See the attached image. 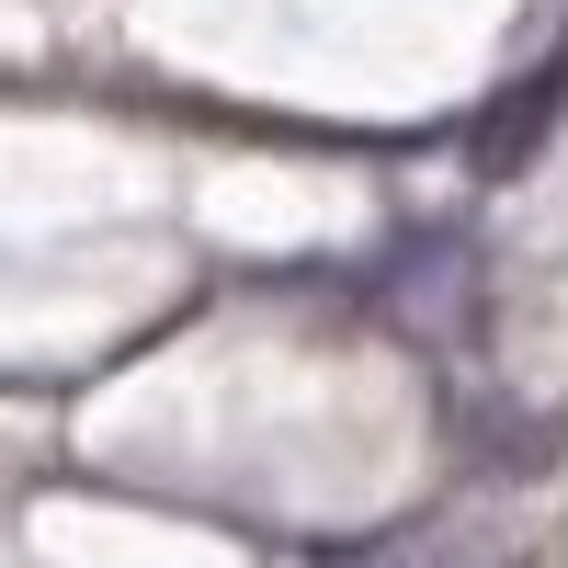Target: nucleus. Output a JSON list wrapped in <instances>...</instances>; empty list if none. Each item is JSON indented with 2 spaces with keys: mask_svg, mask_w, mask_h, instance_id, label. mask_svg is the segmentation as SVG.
Segmentation results:
<instances>
[{
  "mask_svg": "<svg viewBox=\"0 0 568 568\" xmlns=\"http://www.w3.org/2000/svg\"><path fill=\"white\" fill-rule=\"evenodd\" d=\"M466 420V433H478L500 466H511V478H535V466H557V433H546V420H524V409H511V398H478V409H455Z\"/></svg>",
  "mask_w": 568,
  "mask_h": 568,
  "instance_id": "1",
  "label": "nucleus"
},
{
  "mask_svg": "<svg viewBox=\"0 0 568 568\" xmlns=\"http://www.w3.org/2000/svg\"><path fill=\"white\" fill-rule=\"evenodd\" d=\"M353 568H466V557H444V546H364ZM489 568H511V557H489Z\"/></svg>",
  "mask_w": 568,
  "mask_h": 568,
  "instance_id": "2",
  "label": "nucleus"
}]
</instances>
